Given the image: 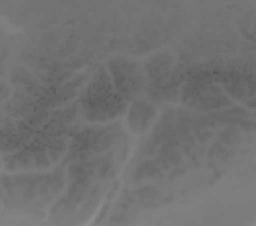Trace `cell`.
Segmentation results:
<instances>
[{"label":"cell","instance_id":"6da1fadb","mask_svg":"<svg viewBox=\"0 0 256 226\" xmlns=\"http://www.w3.org/2000/svg\"><path fill=\"white\" fill-rule=\"evenodd\" d=\"M86 118L94 121H104L122 113L126 102L121 96L112 91V84L106 73L97 76L86 90L84 98Z\"/></svg>","mask_w":256,"mask_h":226},{"label":"cell","instance_id":"3957f363","mask_svg":"<svg viewBox=\"0 0 256 226\" xmlns=\"http://www.w3.org/2000/svg\"><path fill=\"white\" fill-rule=\"evenodd\" d=\"M184 94L185 100L198 108H220L229 103L228 98L224 96L221 90L214 86L192 85L190 88L185 91Z\"/></svg>","mask_w":256,"mask_h":226},{"label":"cell","instance_id":"7a4b0ae2","mask_svg":"<svg viewBox=\"0 0 256 226\" xmlns=\"http://www.w3.org/2000/svg\"><path fill=\"white\" fill-rule=\"evenodd\" d=\"M110 68L118 92L128 98L136 96L140 86L136 66L126 60H116L110 64Z\"/></svg>","mask_w":256,"mask_h":226},{"label":"cell","instance_id":"277c9868","mask_svg":"<svg viewBox=\"0 0 256 226\" xmlns=\"http://www.w3.org/2000/svg\"><path fill=\"white\" fill-rule=\"evenodd\" d=\"M154 115V108L146 103L138 102L131 108L128 122L134 132L142 133L148 128Z\"/></svg>","mask_w":256,"mask_h":226}]
</instances>
